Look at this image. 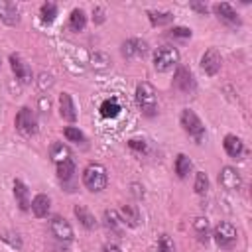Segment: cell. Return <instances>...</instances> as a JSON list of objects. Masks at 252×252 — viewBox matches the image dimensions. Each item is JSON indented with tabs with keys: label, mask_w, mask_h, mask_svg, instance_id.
<instances>
[{
	"label": "cell",
	"mask_w": 252,
	"mask_h": 252,
	"mask_svg": "<svg viewBox=\"0 0 252 252\" xmlns=\"http://www.w3.org/2000/svg\"><path fill=\"white\" fill-rule=\"evenodd\" d=\"M106 183H108V175H106V167L102 163H89L83 169V185L89 191L98 193L106 187Z\"/></svg>",
	"instance_id": "1"
},
{
	"label": "cell",
	"mask_w": 252,
	"mask_h": 252,
	"mask_svg": "<svg viewBox=\"0 0 252 252\" xmlns=\"http://www.w3.org/2000/svg\"><path fill=\"white\" fill-rule=\"evenodd\" d=\"M136 102H138V106L142 108V112L146 116H154L158 112V94H156V89H154L152 83H148V81L138 83V87H136Z\"/></svg>",
	"instance_id": "2"
},
{
	"label": "cell",
	"mask_w": 252,
	"mask_h": 252,
	"mask_svg": "<svg viewBox=\"0 0 252 252\" xmlns=\"http://www.w3.org/2000/svg\"><path fill=\"white\" fill-rule=\"evenodd\" d=\"M179 63V51L171 45H161L154 51V69L165 73Z\"/></svg>",
	"instance_id": "3"
},
{
	"label": "cell",
	"mask_w": 252,
	"mask_h": 252,
	"mask_svg": "<svg viewBox=\"0 0 252 252\" xmlns=\"http://www.w3.org/2000/svg\"><path fill=\"white\" fill-rule=\"evenodd\" d=\"M181 126H183V130L199 144V142H203V138H205V126H203V122H201V118L191 110V108H185L183 112H181Z\"/></svg>",
	"instance_id": "4"
},
{
	"label": "cell",
	"mask_w": 252,
	"mask_h": 252,
	"mask_svg": "<svg viewBox=\"0 0 252 252\" xmlns=\"http://www.w3.org/2000/svg\"><path fill=\"white\" fill-rule=\"evenodd\" d=\"M16 130L24 136H33L37 132V118L32 108L22 106L16 114Z\"/></svg>",
	"instance_id": "5"
},
{
	"label": "cell",
	"mask_w": 252,
	"mask_h": 252,
	"mask_svg": "<svg viewBox=\"0 0 252 252\" xmlns=\"http://www.w3.org/2000/svg\"><path fill=\"white\" fill-rule=\"evenodd\" d=\"M213 236H215V242H217L220 248H230V246H234V242H236V238H238V232H236V226H234L232 222L222 220V222H219V224L215 226Z\"/></svg>",
	"instance_id": "6"
},
{
	"label": "cell",
	"mask_w": 252,
	"mask_h": 252,
	"mask_svg": "<svg viewBox=\"0 0 252 252\" xmlns=\"http://www.w3.org/2000/svg\"><path fill=\"white\" fill-rule=\"evenodd\" d=\"M173 87H175L179 93H183V94L195 93L197 83H195L193 73H191L187 67H177V71H175V75H173Z\"/></svg>",
	"instance_id": "7"
},
{
	"label": "cell",
	"mask_w": 252,
	"mask_h": 252,
	"mask_svg": "<svg viewBox=\"0 0 252 252\" xmlns=\"http://www.w3.org/2000/svg\"><path fill=\"white\" fill-rule=\"evenodd\" d=\"M120 51H122V55H124L126 59H138V57H144V55H146L148 43H146L144 39H140V37H130V39H126V41L122 43Z\"/></svg>",
	"instance_id": "8"
},
{
	"label": "cell",
	"mask_w": 252,
	"mask_h": 252,
	"mask_svg": "<svg viewBox=\"0 0 252 252\" xmlns=\"http://www.w3.org/2000/svg\"><path fill=\"white\" fill-rule=\"evenodd\" d=\"M220 65H222V57H220V53L215 47H211V49H207L203 53V57H201V69L207 75H217L220 71Z\"/></svg>",
	"instance_id": "9"
},
{
	"label": "cell",
	"mask_w": 252,
	"mask_h": 252,
	"mask_svg": "<svg viewBox=\"0 0 252 252\" xmlns=\"http://www.w3.org/2000/svg\"><path fill=\"white\" fill-rule=\"evenodd\" d=\"M219 183H220L226 191H238L240 185H242V177H240V173H238L234 167L226 165V167H222L220 173H219Z\"/></svg>",
	"instance_id": "10"
},
{
	"label": "cell",
	"mask_w": 252,
	"mask_h": 252,
	"mask_svg": "<svg viewBox=\"0 0 252 252\" xmlns=\"http://www.w3.org/2000/svg\"><path fill=\"white\" fill-rule=\"evenodd\" d=\"M49 228H51V234L57 240H61V242L73 240V228H71V224L63 217H53L51 222H49Z\"/></svg>",
	"instance_id": "11"
},
{
	"label": "cell",
	"mask_w": 252,
	"mask_h": 252,
	"mask_svg": "<svg viewBox=\"0 0 252 252\" xmlns=\"http://www.w3.org/2000/svg\"><path fill=\"white\" fill-rule=\"evenodd\" d=\"M10 67H12L16 79H18L20 83H24V85L32 83V69L28 67V63H26L20 55H14V53L10 55Z\"/></svg>",
	"instance_id": "12"
},
{
	"label": "cell",
	"mask_w": 252,
	"mask_h": 252,
	"mask_svg": "<svg viewBox=\"0 0 252 252\" xmlns=\"http://www.w3.org/2000/svg\"><path fill=\"white\" fill-rule=\"evenodd\" d=\"M215 14L219 16V20H222V22L228 24V26H238V24H240V18H238L236 10H234L230 4H226V2L215 4Z\"/></svg>",
	"instance_id": "13"
},
{
	"label": "cell",
	"mask_w": 252,
	"mask_h": 252,
	"mask_svg": "<svg viewBox=\"0 0 252 252\" xmlns=\"http://www.w3.org/2000/svg\"><path fill=\"white\" fill-rule=\"evenodd\" d=\"M222 146H224V152L234 159L244 156V142L234 134H226L224 140H222Z\"/></svg>",
	"instance_id": "14"
},
{
	"label": "cell",
	"mask_w": 252,
	"mask_h": 252,
	"mask_svg": "<svg viewBox=\"0 0 252 252\" xmlns=\"http://www.w3.org/2000/svg\"><path fill=\"white\" fill-rule=\"evenodd\" d=\"M0 20L4 24H8V26L18 24V20H20V8L14 2L0 0Z\"/></svg>",
	"instance_id": "15"
},
{
	"label": "cell",
	"mask_w": 252,
	"mask_h": 252,
	"mask_svg": "<svg viewBox=\"0 0 252 252\" xmlns=\"http://www.w3.org/2000/svg\"><path fill=\"white\" fill-rule=\"evenodd\" d=\"M49 207H51V201H49V197H47L45 193H39V195H35V197L32 199V205H30L32 213H33L37 219H43V217H47V213H49Z\"/></svg>",
	"instance_id": "16"
},
{
	"label": "cell",
	"mask_w": 252,
	"mask_h": 252,
	"mask_svg": "<svg viewBox=\"0 0 252 252\" xmlns=\"http://www.w3.org/2000/svg\"><path fill=\"white\" fill-rule=\"evenodd\" d=\"M89 65H91L93 71H96V73H104V71L110 69L112 61H110L108 53H104V51H94V53L91 55V59H89Z\"/></svg>",
	"instance_id": "17"
},
{
	"label": "cell",
	"mask_w": 252,
	"mask_h": 252,
	"mask_svg": "<svg viewBox=\"0 0 252 252\" xmlns=\"http://www.w3.org/2000/svg\"><path fill=\"white\" fill-rule=\"evenodd\" d=\"M59 114H61L63 120H69V122H73V120L77 118V110H75L73 98H71L67 93H63V94L59 96Z\"/></svg>",
	"instance_id": "18"
},
{
	"label": "cell",
	"mask_w": 252,
	"mask_h": 252,
	"mask_svg": "<svg viewBox=\"0 0 252 252\" xmlns=\"http://www.w3.org/2000/svg\"><path fill=\"white\" fill-rule=\"evenodd\" d=\"M14 197H16V203H18V207H20L22 211H28V209H30V205H32V201H30V191H28V187H26L20 179L14 181Z\"/></svg>",
	"instance_id": "19"
},
{
	"label": "cell",
	"mask_w": 252,
	"mask_h": 252,
	"mask_svg": "<svg viewBox=\"0 0 252 252\" xmlns=\"http://www.w3.org/2000/svg\"><path fill=\"white\" fill-rule=\"evenodd\" d=\"M57 179L63 185H71L73 183V179H75V163H73V159L57 163Z\"/></svg>",
	"instance_id": "20"
},
{
	"label": "cell",
	"mask_w": 252,
	"mask_h": 252,
	"mask_svg": "<svg viewBox=\"0 0 252 252\" xmlns=\"http://www.w3.org/2000/svg\"><path fill=\"white\" fill-rule=\"evenodd\" d=\"M100 116L102 118H116L118 114H120V102H118V98L116 96H112V98H106V100H102V104H100Z\"/></svg>",
	"instance_id": "21"
},
{
	"label": "cell",
	"mask_w": 252,
	"mask_h": 252,
	"mask_svg": "<svg viewBox=\"0 0 252 252\" xmlns=\"http://www.w3.org/2000/svg\"><path fill=\"white\" fill-rule=\"evenodd\" d=\"M73 213H75V217L79 219V222H81L85 228H89V230H91V228H94V226H96V219H94V215H93L85 205H77Z\"/></svg>",
	"instance_id": "22"
},
{
	"label": "cell",
	"mask_w": 252,
	"mask_h": 252,
	"mask_svg": "<svg viewBox=\"0 0 252 252\" xmlns=\"http://www.w3.org/2000/svg\"><path fill=\"white\" fill-rule=\"evenodd\" d=\"M49 156H51V159H53L55 165H57V163H63V161H67V159H71V152H69V148H67L65 144H61V142H55V144L51 146Z\"/></svg>",
	"instance_id": "23"
},
{
	"label": "cell",
	"mask_w": 252,
	"mask_h": 252,
	"mask_svg": "<svg viewBox=\"0 0 252 252\" xmlns=\"http://www.w3.org/2000/svg\"><path fill=\"white\" fill-rule=\"evenodd\" d=\"M120 219H122V222L128 224V226H138V222H140V213H138V209H136L134 205H122V209H120Z\"/></svg>",
	"instance_id": "24"
},
{
	"label": "cell",
	"mask_w": 252,
	"mask_h": 252,
	"mask_svg": "<svg viewBox=\"0 0 252 252\" xmlns=\"http://www.w3.org/2000/svg\"><path fill=\"white\" fill-rule=\"evenodd\" d=\"M69 30L71 32H83L85 30V26H87V16H85V12L81 10V8H75L73 12H71V16H69Z\"/></svg>",
	"instance_id": "25"
},
{
	"label": "cell",
	"mask_w": 252,
	"mask_h": 252,
	"mask_svg": "<svg viewBox=\"0 0 252 252\" xmlns=\"http://www.w3.org/2000/svg\"><path fill=\"white\" fill-rule=\"evenodd\" d=\"M104 224H106L114 234H122L124 222H122V219H120V215H118L116 211H104Z\"/></svg>",
	"instance_id": "26"
},
{
	"label": "cell",
	"mask_w": 252,
	"mask_h": 252,
	"mask_svg": "<svg viewBox=\"0 0 252 252\" xmlns=\"http://www.w3.org/2000/svg\"><path fill=\"white\" fill-rule=\"evenodd\" d=\"M55 16H57V4H55V2H45V4H41V8H39V20H41L43 24H51V22L55 20Z\"/></svg>",
	"instance_id": "27"
},
{
	"label": "cell",
	"mask_w": 252,
	"mask_h": 252,
	"mask_svg": "<svg viewBox=\"0 0 252 252\" xmlns=\"http://www.w3.org/2000/svg\"><path fill=\"white\" fill-rule=\"evenodd\" d=\"M191 167H193V163H191V159L185 154H179L175 158V173L179 177H187V173L191 171Z\"/></svg>",
	"instance_id": "28"
},
{
	"label": "cell",
	"mask_w": 252,
	"mask_h": 252,
	"mask_svg": "<svg viewBox=\"0 0 252 252\" xmlns=\"http://www.w3.org/2000/svg\"><path fill=\"white\" fill-rule=\"evenodd\" d=\"M193 230H195V234L201 242H207V238H209V220L203 219V217L195 219L193 220Z\"/></svg>",
	"instance_id": "29"
},
{
	"label": "cell",
	"mask_w": 252,
	"mask_h": 252,
	"mask_svg": "<svg viewBox=\"0 0 252 252\" xmlns=\"http://www.w3.org/2000/svg\"><path fill=\"white\" fill-rule=\"evenodd\" d=\"M148 16H150V22L154 26H165V24H169L173 20V16L169 12H154V10H150Z\"/></svg>",
	"instance_id": "30"
},
{
	"label": "cell",
	"mask_w": 252,
	"mask_h": 252,
	"mask_svg": "<svg viewBox=\"0 0 252 252\" xmlns=\"http://www.w3.org/2000/svg\"><path fill=\"white\" fill-rule=\"evenodd\" d=\"M63 134H65V138H67L69 142H75V144H83V142H85V134H83L79 128H75V126H67V128L63 130Z\"/></svg>",
	"instance_id": "31"
},
{
	"label": "cell",
	"mask_w": 252,
	"mask_h": 252,
	"mask_svg": "<svg viewBox=\"0 0 252 252\" xmlns=\"http://www.w3.org/2000/svg\"><path fill=\"white\" fill-rule=\"evenodd\" d=\"M195 193H199V195H203V193H207V189H209V177H207V173H203V171H197V175H195Z\"/></svg>",
	"instance_id": "32"
},
{
	"label": "cell",
	"mask_w": 252,
	"mask_h": 252,
	"mask_svg": "<svg viewBox=\"0 0 252 252\" xmlns=\"http://www.w3.org/2000/svg\"><path fill=\"white\" fill-rule=\"evenodd\" d=\"M158 252H175V244L169 238V234H161L158 242Z\"/></svg>",
	"instance_id": "33"
},
{
	"label": "cell",
	"mask_w": 252,
	"mask_h": 252,
	"mask_svg": "<svg viewBox=\"0 0 252 252\" xmlns=\"http://www.w3.org/2000/svg\"><path fill=\"white\" fill-rule=\"evenodd\" d=\"M2 240H6V242H8L12 248H16V250L22 248V240H20L18 232H2Z\"/></svg>",
	"instance_id": "34"
},
{
	"label": "cell",
	"mask_w": 252,
	"mask_h": 252,
	"mask_svg": "<svg viewBox=\"0 0 252 252\" xmlns=\"http://www.w3.org/2000/svg\"><path fill=\"white\" fill-rule=\"evenodd\" d=\"M171 35L173 37H191V30L189 28H183V26H177V28H173L171 30Z\"/></svg>",
	"instance_id": "35"
},
{
	"label": "cell",
	"mask_w": 252,
	"mask_h": 252,
	"mask_svg": "<svg viewBox=\"0 0 252 252\" xmlns=\"http://www.w3.org/2000/svg\"><path fill=\"white\" fill-rule=\"evenodd\" d=\"M37 85H39V89H41V91H45V89H49V87L53 85V77H51V75H45V73H41V75H39V81H37Z\"/></svg>",
	"instance_id": "36"
},
{
	"label": "cell",
	"mask_w": 252,
	"mask_h": 252,
	"mask_svg": "<svg viewBox=\"0 0 252 252\" xmlns=\"http://www.w3.org/2000/svg\"><path fill=\"white\" fill-rule=\"evenodd\" d=\"M128 146H130L132 150L140 152V154H146V150H148V146H146V142H144V140H130V142H128Z\"/></svg>",
	"instance_id": "37"
},
{
	"label": "cell",
	"mask_w": 252,
	"mask_h": 252,
	"mask_svg": "<svg viewBox=\"0 0 252 252\" xmlns=\"http://www.w3.org/2000/svg\"><path fill=\"white\" fill-rule=\"evenodd\" d=\"M49 106H51L49 98H47V96H41V98H39V110H41V112H49Z\"/></svg>",
	"instance_id": "38"
},
{
	"label": "cell",
	"mask_w": 252,
	"mask_h": 252,
	"mask_svg": "<svg viewBox=\"0 0 252 252\" xmlns=\"http://www.w3.org/2000/svg\"><path fill=\"white\" fill-rule=\"evenodd\" d=\"M93 16H96V18H94L96 24H102V22H104V12H102V8H94V10H93Z\"/></svg>",
	"instance_id": "39"
},
{
	"label": "cell",
	"mask_w": 252,
	"mask_h": 252,
	"mask_svg": "<svg viewBox=\"0 0 252 252\" xmlns=\"http://www.w3.org/2000/svg\"><path fill=\"white\" fill-rule=\"evenodd\" d=\"M191 8H193L195 12H199V14H207V12H209V8H207L205 4H195V2H193Z\"/></svg>",
	"instance_id": "40"
},
{
	"label": "cell",
	"mask_w": 252,
	"mask_h": 252,
	"mask_svg": "<svg viewBox=\"0 0 252 252\" xmlns=\"http://www.w3.org/2000/svg\"><path fill=\"white\" fill-rule=\"evenodd\" d=\"M102 252H122V250H120L116 244H106V246L102 248Z\"/></svg>",
	"instance_id": "41"
},
{
	"label": "cell",
	"mask_w": 252,
	"mask_h": 252,
	"mask_svg": "<svg viewBox=\"0 0 252 252\" xmlns=\"http://www.w3.org/2000/svg\"><path fill=\"white\" fill-rule=\"evenodd\" d=\"M0 65H2V59H0Z\"/></svg>",
	"instance_id": "42"
}]
</instances>
